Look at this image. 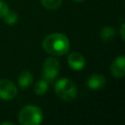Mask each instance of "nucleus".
<instances>
[{
    "label": "nucleus",
    "instance_id": "16",
    "mask_svg": "<svg viewBox=\"0 0 125 125\" xmlns=\"http://www.w3.org/2000/svg\"><path fill=\"white\" fill-rule=\"evenodd\" d=\"M2 124H12V125H13V123H12V122H3Z\"/></svg>",
    "mask_w": 125,
    "mask_h": 125
},
{
    "label": "nucleus",
    "instance_id": "12",
    "mask_svg": "<svg viewBox=\"0 0 125 125\" xmlns=\"http://www.w3.org/2000/svg\"><path fill=\"white\" fill-rule=\"evenodd\" d=\"M41 3L48 10H57L62 5V0H41Z\"/></svg>",
    "mask_w": 125,
    "mask_h": 125
},
{
    "label": "nucleus",
    "instance_id": "1",
    "mask_svg": "<svg viewBox=\"0 0 125 125\" xmlns=\"http://www.w3.org/2000/svg\"><path fill=\"white\" fill-rule=\"evenodd\" d=\"M45 52L52 56H62L69 50V40L62 33H52L47 35L42 42Z\"/></svg>",
    "mask_w": 125,
    "mask_h": 125
},
{
    "label": "nucleus",
    "instance_id": "8",
    "mask_svg": "<svg viewBox=\"0 0 125 125\" xmlns=\"http://www.w3.org/2000/svg\"><path fill=\"white\" fill-rule=\"evenodd\" d=\"M105 84V78L101 74H93L87 80V85L92 90H99Z\"/></svg>",
    "mask_w": 125,
    "mask_h": 125
},
{
    "label": "nucleus",
    "instance_id": "2",
    "mask_svg": "<svg viewBox=\"0 0 125 125\" xmlns=\"http://www.w3.org/2000/svg\"><path fill=\"white\" fill-rule=\"evenodd\" d=\"M43 120V113L36 105H26L19 113V121L22 125H38Z\"/></svg>",
    "mask_w": 125,
    "mask_h": 125
},
{
    "label": "nucleus",
    "instance_id": "7",
    "mask_svg": "<svg viewBox=\"0 0 125 125\" xmlns=\"http://www.w3.org/2000/svg\"><path fill=\"white\" fill-rule=\"evenodd\" d=\"M110 71L116 78H121L125 74V58L124 56L117 57L110 65Z\"/></svg>",
    "mask_w": 125,
    "mask_h": 125
},
{
    "label": "nucleus",
    "instance_id": "17",
    "mask_svg": "<svg viewBox=\"0 0 125 125\" xmlns=\"http://www.w3.org/2000/svg\"><path fill=\"white\" fill-rule=\"evenodd\" d=\"M73 1H75V2H82V1H84V0H73Z\"/></svg>",
    "mask_w": 125,
    "mask_h": 125
},
{
    "label": "nucleus",
    "instance_id": "5",
    "mask_svg": "<svg viewBox=\"0 0 125 125\" xmlns=\"http://www.w3.org/2000/svg\"><path fill=\"white\" fill-rule=\"evenodd\" d=\"M15 84L8 79H0V98L3 100H12L17 95Z\"/></svg>",
    "mask_w": 125,
    "mask_h": 125
},
{
    "label": "nucleus",
    "instance_id": "9",
    "mask_svg": "<svg viewBox=\"0 0 125 125\" xmlns=\"http://www.w3.org/2000/svg\"><path fill=\"white\" fill-rule=\"evenodd\" d=\"M18 81H19V85L21 89H27L33 81V76L29 71L24 70L20 74Z\"/></svg>",
    "mask_w": 125,
    "mask_h": 125
},
{
    "label": "nucleus",
    "instance_id": "3",
    "mask_svg": "<svg viewBox=\"0 0 125 125\" xmlns=\"http://www.w3.org/2000/svg\"><path fill=\"white\" fill-rule=\"evenodd\" d=\"M55 91L56 94L61 99L66 102H70L74 100L77 94V89L75 84L67 78L59 79L55 84Z\"/></svg>",
    "mask_w": 125,
    "mask_h": 125
},
{
    "label": "nucleus",
    "instance_id": "14",
    "mask_svg": "<svg viewBox=\"0 0 125 125\" xmlns=\"http://www.w3.org/2000/svg\"><path fill=\"white\" fill-rule=\"evenodd\" d=\"M9 12V6L0 0V18H4L5 15Z\"/></svg>",
    "mask_w": 125,
    "mask_h": 125
},
{
    "label": "nucleus",
    "instance_id": "4",
    "mask_svg": "<svg viewBox=\"0 0 125 125\" xmlns=\"http://www.w3.org/2000/svg\"><path fill=\"white\" fill-rule=\"evenodd\" d=\"M60 72V63L55 58H48L45 60L43 64L42 79L48 84L53 83Z\"/></svg>",
    "mask_w": 125,
    "mask_h": 125
},
{
    "label": "nucleus",
    "instance_id": "15",
    "mask_svg": "<svg viewBox=\"0 0 125 125\" xmlns=\"http://www.w3.org/2000/svg\"><path fill=\"white\" fill-rule=\"evenodd\" d=\"M120 35H121V39L124 40V23L121 24V27H120Z\"/></svg>",
    "mask_w": 125,
    "mask_h": 125
},
{
    "label": "nucleus",
    "instance_id": "11",
    "mask_svg": "<svg viewBox=\"0 0 125 125\" xmlns=\"http://www.w3.org/2000/svg\"><path fill=\"white\" fill-rule=\"evenodd\" d=\"M47 90H48V83L45 80L41 79L40 81L36 82V84L34 86V92L36 95L42 96L47 92Z\"/></svg>",
    "mask_w": 125,
    "mask_h": 125
},
{
    "label": "nucleus",
    "instance_id": "10",
    "mask_svg": "<svg viewBox=\"0 0 125 125\" xmlns=\"http://www.w3.org/2000/svg\"><path fill=\"white\" fill-rule=\"evenodd\" d=\"M115 35V30L111 26H105L101 30V38L104 41L111 40Z\"/></svg>",
    "mask_w": 125,
    "mask_h": 125
},
{
    "label": "nucleus",
    "instance_id": "13",
    "mask_svg": "<svg viewBox=\"0 0 125 125\" xmlns=\"http://www.w3.org/2000/svg\"><path fill=\"white\" fill-rule=\"evenodd\" d=\"M3 19H4V21H5V22H6L7 24L13 25V24H15V23L18 21V15H17L15 12L9 11V12L5 15V17H4Z\"/></svg>",
    "mask_w": 125,
    "mask_h": 125
},
{
    "label": "nucleus",
    "instance_id": "6",
    "mask_svg": "<svg viewBox=\"0 0 125 125\" xmlns=\"http://www.w3.org/2000/svg\"><path fill=\"white\" fill-rule=\"evenodd\" d=\"M67 62H68V65L73 70H81L82 68H84L86 64V61L84 57L80 53H76V52H72L68 55Z\"/></svg>",
    "mask_w": 125,
    "mask_h": 125
}]
</instances>
